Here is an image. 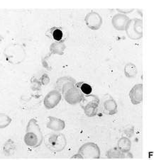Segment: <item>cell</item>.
<instances>
[{"instance_id": "15", "label": "cell", "mask_w": 154, "mask_h": 160, "mask_svg": "<svg viewBox=\"0 0 154 160\" xmlns=\"http://www.w3.org/2000/svg\"><path fill=\"white\" fill-rule=\"evenodd\" d=\"M64 49L65 45L60 43V42H55V43H53L51 46H50V50H51V52L55 53V54L62 55Z\"/></svg>"}, {"instance_id": "16", "label": "cell", "mask_w": 154, "mask_h": 160, "mask_svg": "<svg viewBox=\"0 0 154 160\" xmlns=\"http://www.w3.org/2000/svg\"><path fill=\"white\" fill-rule=\"evenodd\" d=\"M122 154L121 151L116 148H112L108 151L107 157L109 159H121L122 158Z\"/></svg>"}, {"instance_id": "14", "label": "cell", "mask_w": 154, "mask_h": 160, "mask_svg": "<svg viewBox=\"0 0 154 160\" xmlns=\"http://www.w3.org/2000/svg\"><path fill=\"white\" fill-rule=\"evenodd\" d=\"M12 118L4 113H0V129L5 128L11 123Z\"/></svg>"}, {"instance_id": "19", "label": "cell", "mask_w": 154, "mask_h": 160, "mask_svg": "<svg viewBox=\"0 0 154 160\" xmlns=\"http://www.w3.org/2000/svg\"><path fill=\"white\" fill-rule=\"evenodd\" d=\"M71 159H83V156L81 155L80 154L78 153V154H75V156L72 157Z\"/></svg>"}, {"instance_id": "1", "label": "cell", "mask_w": 154, "mask_h": 160, "mask_svg": "<svg viewBox=\"0 0 154 160\" xmlns=\"http://www.w3.org/2000/svg\"><path fill=\"white\" fill-rule=\"evenodd\" d=\"M23 140L26 145L31 148H38L43 142V134L35 118L29 121Z\"/></svg>"}, {"instance_id": "4", "label": "cell", "mask_w": 154, "mask_h": 160, "mask_svg": "<svg viewBox=\"0 0 154 160\" xmlns=\"http://www.w3.org/2000/svg\"><path fill=\"white\" fill-rule=\"evenodd\" d=\"M78 153L83 156V159H99L100 150L98 146L93 142H87L80 148Z\"/></svg>"}, {"instance_id": "7", "label": "cell", "mask_w": 154, "mask_h": 160, "mask_svg": "<svg viewBox=\"0 0 154 160\" xmlns=\"http://www.w3.org/2000/svg\"><path fill=\"white\" fill-rule=\"evenodd\" d=\"M129 97L134 105H137L141 103L143 100V85L139 84L132 87L129 93Z\"/></svg>"}, {"instance_id": "18", "label": "cell", "mask_w": 154, "mask_h": 160, "mask_svg": "<svg viewBox=\"0 0 154 160\" xmlns=\"http://www.w3.org/2000/svg\"><path fill=\"white\" fill-rule=\"evenodd\" d=\"M81 85L80 87V89L83 94H84L85 95H87V94H90L92 92V87L90 86V84H87V83H80Z\"/></svg>"}, {"instance_id": "2", "label": "cell", "mask_w": 154, "mask_h": 160, "mask_svg": "<svg viewBox=\"0 0 154 160\" xmlns=\"http://www.w3.org/2000/svg\"><path fill=\"white\" fill-rule=\"evenodd\" d=\"M80 103H81L82 108L84 109L86 116L92 117L97 115L100 104V99L97 96L90 94L83 96Z\"/></svg>"}, {"instance_id": "6", "label": "cell", "mask_w": 154, "mask_h": 160, "mask_svg": "<svg viewBox=\"0 0 154 160\" xmlns=\"http://www.w3.org/2000/svg\"><path fill=\"white\" fill-rule=\"evenodd\" d=\"M62 98L61 93L58 90H53L47 94L44 98V106L47 109L55 108L60 103Z\"/></svg>"}, {"instance_id": "8", "label": "cell", "mask_w": 154, "mask_h": 160, "mask_svg": "<svg viewBox=\"0 0 154 160\" xmlns=\"http://www.w3.org/2000/svg\"><path fill=\"white\" fill-rule=\"evenodd\" d=\"M56 84L58 91H61L63 94H64L66 91L72 87H75V79L71 78V77H63L58 79Z\"/></svg>"}, {"instance_id": "10", "label": "cell", "mask_w": 154, "mask_h": 160, "mask_svg": "<svg viewBox=\"0 0 154 160\" xmlns=\"http://www.w3.org/2000/svg\"><path fill=\"white\" fill-rule=\"evenodd\" d=\"M102 108L104 113L107 115H114L117 113V104L110 96H108V98L104 101Z\"/></svg>"}, {"instance_id": "9", "label": "cell", "mask_w": 154, "mask_h": 160, "mask_svg": "<svg viewBox=\"0 0 154 160\" xmlns=\"http://www.w3.org/2000/svg\"><path fill=\"white\" fill-rule=\"evenodd\" d=\"M85 21L87 26L92 30H97L102 24V18L99 14L95 12H91L87 14Z\"/></svg>"}, {"instance_id": "13", "label": "cell", "mask_w": 154, "mask_h": 160, "mask_svg": "<svg viewBox=\"0 0 154 160\" xmlns=\"http://www.w3.org/2000/svg\"><path fill=\"white\" fill-rule=\"evenodd\" d=\"M124 74L128 78H134L137 74V69L136 65L133 63H127L124 68Z\"/></svg>"}, {"instance_id": "17", "label": "cell", "mask_w": 154, "mask_h": 160, "mask_svg": "<svg viewBox=\"0 0 154 160\" xmlns=\"http://www.w3.org/2000/svg\"><path fill=\"white\" fill-rule=\"evenodd\" d=\"M52 36L53 38H54L55 41L60 42L61 40H62L63 36V31L59 28H55V30H54L52 32Z\"/></svg>"}, {"instance_id": "11", "label": "cell", "mask_w": 154, "mask_h": 160, "mask_svg": "<svg viewBox=\"0 0 154 160\" xmlns=\"http://www.w3.org/2000/svg\"><path fill=\"white\" fill-rule=\"evenodd\" d=\"M49 121L47 123V128L54 131H60L65 128V122L59 118L55 117L49 116Z\"/></svg>"}, {"instance_id": "5", "label": "cell", "mask_w": 154, "mask_h": 160, "mask_svg": "<svg viewBox=\"0 0 154 160\" xmlns=\"http://www.w3.org/2000/svg\"><path fill=\"white\" fill-rule=\"evenodd\" d=\"M65 100L70 104L74 105L80 103L83 97V92H81L79 88L73 87L66 91L64 93Z\"/></svg>"}, {"instance_id": "3", "label": "cell", "mask_w": 154, "mask_h": 160, "mask_svg": "<svg viewBox=\"0 0 154 160\" xmlns=\"http://www.w3.org/2000/svg\"><path fill=\"white\" fill-rule=\"evenodd\" d=\"M67 141L63 134H53L50 135L46 140L48 148L54 152H60L65 148Z\"/></svg>"}, {"instance_id": "12", "label": "cell", "mask_w": 154, "mask_h": 160, "mask_svg": "<svg viewBox=\"0 0 154 160\" xmlns=\"http://www.w3.org/2000/svg\"><path fill=\"white\" fill-rule=\"evenodd\" d=\"M117 147L122 153H128L131 149V141L126 137L121 138L118 141Z\"/></svg>"}]
</instances>
